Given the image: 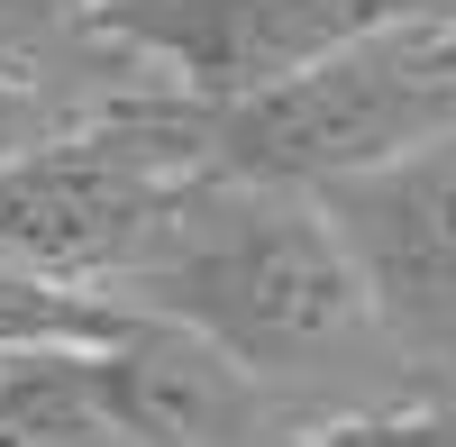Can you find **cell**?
Segmentation results:
<instances>
[{
    "label": "cell",
    "instance_id": "6da1fadb",
    "mask_svg": "<svg viewBox=\"0 0 456 447\" xmlns=\"http://www.w3.org/2000/svg\"><path fill=\"white\" fill-rule=\"evenodd\" d=\"M119 311L192 329L238 375H256L292 420H320L329 384L402 365L374 329V302L338 247L329 210L283 183L192 174L119 283Z\"/></svg>",
    "mask_w": 456,
    "mask_h": 447
},
{
    "label": "cell",
    "instance_id": "7a4b0ae2",
    "mask_svg": "<svg viewBox=\"0 0 456 447\" xmlns=\"http://www.w3.org/2000/svg\"><path fill=\"white\" fill-rule=\"evenodd\" d=\"M174 128L201 174L283 183V192H320V183H347L365 165H393L456 128L447 10L393 19V28L283 73V83H256L238 101H174Z\"/></svg>",
    "mask_w": 456,
    "mask_h": 447
},
{
    "label": "cell",
    "instance_id": "3957f363",
    "mask_svg": "<svg viewBox=\"0 0 456 447\" xmlns=\"http://www.w3.org/2000/svg\"><path fill=\"white\" fill-rule=\"evenodd\" d=\"M192 174L201 165L174 128V101L119 92L101 110H73L64 128H46L0 165V247L64 292L119 302L128 265L146 256L156 219Z\"/></svg>",
    "mask_w": 456,
    "mask_h": 447
},
{
    "label": "cell",
    "instance_id": "277c9868",
    "mask_svg": "<svg viewBox=\"0 0 456 447\" xmlns=\"http://www.w3.org/2000/svg\"><path fill=\"white\" fill-rule=\"evenodd\" d=\"M311 201L329 210L338 247H347L384 347L420 375L429 402H447L456 384V128L393 165L320 183Z\"/></svg>",
    "mask_w": 456,
    "mask_h": 447
},
{
    "label": "cell",
    "instance_id": "5b68a950",
    "mask_svg": "<svg viewBox=\"0 0 456 447\" xmlns=\"http://www.w3.org/2000/svg\"><path fill=\"white\" fill-rule=\"evenodd\" d=\"M438 10L447 0H92V37L146 92L238 101L393 19H438Z\"/></svg>",
    "mask_w": 456,
    "mask_h": 447
},
{
    "label": "cell",
    "instance_id": "8992f818",
    "mask_svg": "<svg viewBox=\"0 0 456 447\" xmlns=\"http://www.w3.org/2000/svg\"><path fill=\"white\" fill-rule=\"evenodd\" d=\"M101 384H110V411H119L128 447H283L301 429L219 347H201L192 329L137 320V311L101 347Z\"/></svg>",
    "mask_w": 456,
    "mask_h": 447
},
{
    "label": "cell",
    "instance_id": "52a82bcc",
    "mask_svg": "<svg viewBox=\"0 0 456 447\" xmlns=\"http://www.w3.org/2000/svg\"><path fill=\"white\" fill-rule=\"evenodd\" d=\"M0 447H128L101 384V347L0 356Z\"/></svg>",
    "mask_w": 456,
    "mask_h": 447
},
{
    "label": "cell",
    "instance_id": "ba28073f",
    "mask_svg": "<svg viewBox=\"0 0 456 447\" xmlns=\"http://www.w3.org/2000/svg\"><path fill=\"white\" fill-rule=\"evenodd\" d=\"M128 329L119 302H92V292H64L37 265H19L0 247V356H46V347H110Z\"/></svg>",
    "mask_w": 456,
    "mask_h": 447
},
{
    "label": "cell",
    "instance_id": "9c48e42d",
    "mask_svg": "<svg viewBox=\"0 0 456 447\" xmlns=\"http://www.w3.org/2000/svg\"><path fill=\"white\" fill-rule=\"evenodd\" d=\"M283 447H456V402H374V411L301 420Z\"/></svg>",
    "mask_w": 456,
    "mask_h": 447
},
{
    "label": "cell",
    "instance_id": "30bf717a",
    "mask_svg": "<svg viewBox=\"0 0 456 447\" xmlns=\"http://www.w3.org/2000/svg\"><path fill=\"white\" fill-rule=\"evenodd\" d=\"M73 119V101H55V92H28V83H0V165L19 156V146H37L46 128H64Z\"/></svg>",
    "mask_w": 456,
    "mask_h": 447
},
{
    "label": "cell",
    "instance_id": "8fae6325",
    "mask_svg": "<svg viewBox=\"0 0 456 447\" xmlns=\"http://www.w3.org/2000/svg\"><path fill=\"white\" fill-rule=\"evenodd\" d=\"M447 55H456V10H447Z\"/></svg>",
    "mask_w": 456,
    "mask_h": 447
},
{
    "label": "cell",
    "instance_id": "7c38bea8",
    "mask_svg": "<svg viewBox=\"0 0 456 447\" xmlns=\"http://www.w3.org/2000/svg\"><path fill=\"white\" fill-rule=\"evenodd\" d=\"M447 10H456V0H447Z\"/></svg>",
    "mask_w": 456,
    "mask_h": 447
}]
</instances>
